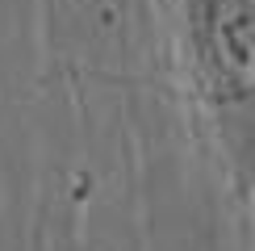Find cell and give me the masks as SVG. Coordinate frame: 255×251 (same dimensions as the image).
Listing matches in <instances>:
<instances>
[{
  "mask_svg": "<svg viewBox=\"0 0 255 251\" xmlns=\"http://www.w3.org/2000/svg\"><path fill=\"white\" fill-rule=\"evenodd\" d=\"M167 71L239 201L255 188V0H159Z\"/></svg>",
  "mask_w": 255,
  "mask_h": 251,
  "instance_id": "1",
  "label": "cell"
},
{
  "mask_svg": "<svg viewBox=\"0 0 255 251\" xmlns=\"http://www.w3.org/2000/svg\"><path fill=\"white\" fill-rule=\"evenodd\" d=\"M251 197H255V188H251Z\"/></svg>",
  "mask_w": 255,
  "mask_h": 251,
  "instance_id": "2",
  "label": "cell"
}]
</instances>
